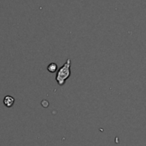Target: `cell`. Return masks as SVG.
<instances>
[{
  "instance_id": "6da1fadb",
  "label": "cell",
  "mask_w": 146,
  "mask_h": 146,
  "mask_svg": "<svg viewBox=\"0 0 146 146\" xmlns=\"http://www.w3.org/2000/svg\"><path fill=\"white\" fill-rule=\"evenodd\" d=\"M70 67H71V59L68 58V59H67V61L63 64V66L59 68V70L57 71L56 75V80L59 86H63L65 84L66 80L70 77V75H71Z\"/></svg>"
},
{
  "instance_id": "7a4b0ae2",
  "label": "cell",
  "mask_w": 146,
  "mask_h": 146,
  "mask_svg": "<svg viewBox=\"0 0 146 146\" xmlns=\"http://www.w3.org/2000/svg\"><path fill=\"white\" fill-rule=\"evenodd\" d=\"M14 103H15V98L13 97H11V96H6L3 98V104L8 108L12 107Z\"/></svg>"
},
{
  "instance_id": "3957f363",
  "label": "cell",
  "mask_w": 146,
  "mask_h": 146,
  "mask_svg": "<svg viewBox=\"0 0 146 146\" xmlns=\"http://www.w3.org/2000/svg\"><path fill=\"white\" fill-rule=\"evenodd\" d=\"M47 70L50 73H55V72H56V70H57V65H56V63L52 62V63L49 64L48 67H47Z\"/></svg>"
},
{
  "instance_id": "277c9868",
  "label": "cell",
  "mask_w": 146,
  "mask_h": 146,
  "mask_svg": "<svg viewBox=\"0 0 146 146\" xmlns=\"http://www.w3.org/2000/svg\"><path fill=\"white\" fill-rule=\"evenodd\" d=\"M42 104H43L44 107H48V106H49V103H48L47 101H45V100H44V101L42 102Z\"/></svg>"
}]
</instances>
